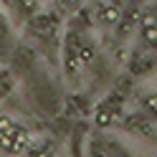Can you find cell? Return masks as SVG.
<instances>
[{"label": "cell", "mask_w": 157, "mask_h": 157, "mask_svg": "<svg viewBox=\"0 0 157 157\" xmlns=\"http://www.w3.org/2000/svg\"><path fill=\"white\" fill-rule=\"evenodd\" d=\"M150 109H152V114L157 117V101H150Z\"/></svg>", "instance_id": "6da1fadb"}, {"label": "cell", "mask_w": 157, "mask_h": 157, "mask_svg": "<svg viewBox=\"0 0 157 157\" xmlns=\"http://www.w3.org/2000/svg\"><path fill=\"white\" fill-rule=\"evenodd\" d=\"M91 157H104V155H99V152H94V155H91Z\"/></svg>", "instance_id": "7a4b0ae2"}]
</instances>
